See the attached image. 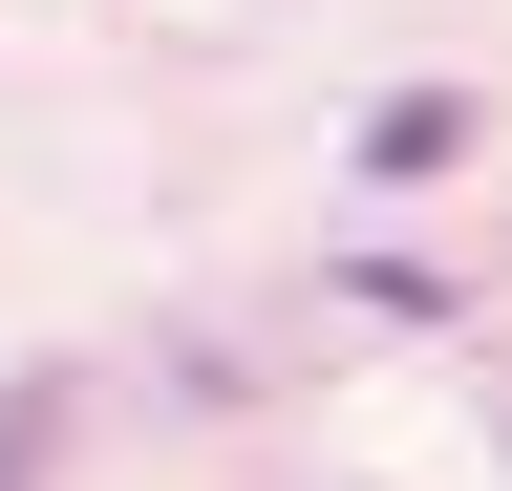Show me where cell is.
<instances>
[{
	"label": "cell",
	"instance_id": "7a4b0ae2",
	"mask_svg": "<svg viewBox=\"0 0 512 491\" xmlns=\"http://www.w3.org/2000/svg\"><path fill=\"white\" fill-rule=\"evenodd\" d=\"M43 427H64V385H0V491H43Z\"/></svg>",
	"mask_w": 512,
	"mask_h": 491
},
{
	"label": "cell",
	"instance_id": "6da1fadb",
	"mask_svg": "<svg viewBox=\"0 0 512 491\" xmlns=\"http://www.w3.org/2000/svg\"><path fill=\"white\" fill-rule=\"evenodd\" d=\"M448 150H470V107H448V86H384V129H363V171H448Z\"/></svg>",
	"mask_w": 512,
	"mask_h": 491
}]
</instances>
